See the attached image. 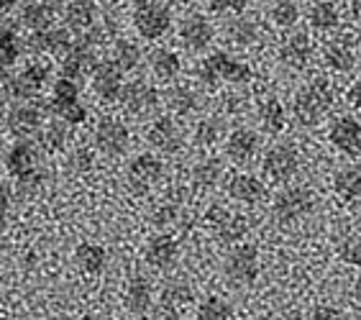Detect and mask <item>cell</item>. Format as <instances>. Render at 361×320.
<instances>
[{"mask_svg":"<svg viewBox=\"0 0 361 320\" xmlns=\"http://www.w3.org/2000/svg\"><path fill=\"white\" fill-rule=\"evenodd\" d=\"M307 23L310 28L320 31V34H331L341 23V11L334 0H315L313 6L307 8Z\"/></svg>","mask_w":361,"mask_h":320,"instance_id":"cell-24","label":"cell"},{"mask_svg":"<svg viewBox=\"0 0 361 320\" xmlns=\"http://www.w3.org/2000/svg\"><path fill=\"white\" fill-rule=\"evenodd\" d=\"M126 307L133 315H144L152 307V285L146 277H133L126 287Z\"/></svg>","mask_w":361,"mask_h":320,"instance_id":"cell-31","label":"cell"},{"mask_svg":"<svg viewBox=\"0 0 361 320\" xmlns=\"http://www.w3.org/2000/svg\"><path fill=\"white\" fill-rule=\"evenodd\" d=\"M228 195L243 205H257L264 200L267 187L264 182H259L254 174H236L228 180Z\"/></svg>","mask_w":361,"mask_h":320,"instance_id":"cell-23","label":"cell"},{"mask_svg":"<svg viewBox=\"0 0 361 320\" xmlns=\"http://www.w3.org/2000/svg\"><path fill=\"white\" fill-rule=\"evenodd\" d=\"M144 257L154 269H169V266H174L177 257H180V246H177V241L169 233H159V236L149 238Z\"/></svg>","mask_w":361,"mask_h":320,"instance_id":"cell-22","label":"cell"},{"mask_svg":"<svg viewBox=\"0 0 361 320\" xmlns=\"http://www.w3.org/2000/svg\"><path fill=\"white\" fill-rule=\"evenodd\" d=\"M75 264L85 271V274H100L108 266V251L100 244H80L75 251Z\"/></svg>","mask_w":361,"mask_h":320,"instance_id":"cell-30","label":"cell"},{"mask_svg":"<svg viewBox=\"0 0 361 320\" xmlns=\"http://www.w3.org/2000/svg\"><path fill=\"white\" fill-rule=\"evenodd\" d=\"M197 320H236V313L223 297H208L197 307Z\"/></svg>","mask_w":361,"mask_h":320,"instance_id":"cell-40","label":"cell"},{"mask_svg":"<svg viewBox=\"0 0 361 320\" xmlns=\"http://www.w3.org/2000/svg\"><path fill=\"white\" fill-rule=\"evenodd\" d=\"M315 208V192L305 185H292L285 187L274 197L271 213L282 226H292V223L302 221L305 216H310Z\"/></svg>","mask_w":361,"mask_h":320,"instance_id":"cell-4","label":"cell"},{"mask_svg":"<svg viewBox=\"0 0 361 320\" xmlns=\"http://www.w3.org/2000/svg\"><path fill=\"white\" fill-rule=\"evenodd\" d=\"M348 8H351V16H354V21L361 23V0H351V3H348Z\"/></svg>","mask_w":361,"mask_h":320,"instance_id":"cell-51","label":"cell"},{"mask_svg":"<svg viewBox=\"0 0 361 320\" xmlns=\"http://www.w3.org/2000/svg\"><path fill=\"white\" fill-rule=\"evenodd\" d=\"M180 3H185V6H195V3H200V0H180Z\"/></svg>","mask_w":361,"mask_h":320,"instance_id":"cell-55","label":"cell"},{"mask_svg":"<svg viewBox=\"0 0 361 320\" xmlns=\"http://www.w3.org/2000/svg\"><path fill=\"white\" fill-rule=\"evenodd\" d=\"M75 39L67 28H44V31H34L31 39H28V47L34 54H51L62 59L64 54H70L72 47H75Z\"/></svg>","mask_w":361,"mask_h":320,"instance_id":"cell-15","label":"cell"},{"mask_svg":"<svg viewBox=\"0 0 361 320\" xmlns=\"http://www.w3.org/2000/svg\"><path fill=\"white\" fill-rule=\"evenodd\" d=\"M39 141H42V149L49 154L54 152H62L64 147H67V141H70V123L62 118L51 121V123H47L42 128V133H39Z\"/></svg>","mask_w":361,"mask_h":320,"instance_id":"cell-33","label":"cell"},{"mask_svg":"<svg viewBox=\"0 0 361 320\" xmlns=\"http://www.w3.org/2000/svg\"><path fill=\"white\" fill-rule=\"evenodd\" d=\"M164 164H161L154 154H139L136 159L128 164V187L133 192H149V190L161 180Z\"/></svg>","mask_w":361,"mask_h":320,"instance_id":"cell-14","label":"cell"},{"mask_svg":"<svg viewBox=\"0 0 361 320\" xmlns=\"http://www.w3.org/2000/svg\"><path fill=\"white\" fill-rule=\"evenodd\" d=\"M336 105V87L323 77H315L295 92L292 113L302 125H315L326 118Z\"/></svg>","mask_w":361,"mask_h":320,"instance_id":"cell-1","label":"cell"},{"mask_svg":"<svg viewBox=\"0 0 361 320\" xmlns=\"http://www.w3.org/2000/svg\"><path fill=\"white\" fill-rule=\"evenodd\" d=\"M177 218H180V208H177V202H161V205H157V210L152 213V223L154 226H159V228L177 223Z\"/></svg>","mask_w":361,"mask_h":320,"instance_id":"cell-46","label":"cell"},{"mask_svg":"<svg viewBox=\"0 0 361 320\" xmlns=\"http://www.w3.org/2000/svg\"><path fill=\"white\" fill-rule=\"evenodd\" d=\"M323 64L328 70L341 72L346 75L356 67V49L354 44L348 42V36H338V39H331L323 49Z\"/></svg>","mask_w":361,"mask_h":320,"instance_id":"cell-20","label":"cell"},{"mask_svg":"<svg viewBox=\"0 0 361 320\" xmlns=\"http://www.w3.org/2000/svg\"><path fill=\"white\" fill-rule=\"evenodd\" d=\"M149 67H152L157 80L172 82L182 72V59H180V54L172 49H154L152 56H149Z\"/></svg>","mask_w":361,"mask_h":320,"instance_id":"cell-28","label":"cell"},{"mask_svg":"<svg viewBox=\"0 0 361 320\" xmlns=\"http://www.w3.org/2000/svg\"><path fill=\"white\" fill-rule=\"evenodd\" d=\"M51 21H54V6L49 0H28L26 6L21 8V23L31 34L51 28Z\"/></svg>","mask_w":361,"mask_h":320,"instance_id":"cell-27","label":"cell"},{"mask_svg":"<svg viewBox=\"0 0 361 320\" xmlns=\"http://www.w3.org/2000/svg\"><path fill=\"white\" fill-rule=\"evenodd\" d=\"M180 44L190 51H202L208 49L213 39H216V26L210 23V18L205 13H188L182 18L180 28Z\"/></svg>","mask_w":361,"mask_h":320,"instance_id":"cell-9","label":"cell"},{"mask_svg":"<svg viewBox=\"0 0 361 320\" xmlns=\"http://www.w3.org/2000/svg\"><path fill=\"white\" fill-rule=\"evenodd\" d=\"M269 18L274 26L292 28L300 21V6L295 0H274L269 8Z\"/></svg>","mask_w":361,"mask_h":320,"instance_id":"cell-38","label":"cell"},{"mask_svg":"<svg viewBox=\"0 0 361 320\" xmlns=\"http://www.w3.org/2000/svg\"><path fill=\"white\" fill-rule=\"evenodd\" d=\"M16 3H18V0H0V6H3V13H11Z\"/></svg>","mask_w":361,"mask_h":320,"instance_id":"cell-52","label":"cell"},{"mask_svg":"<svg viewBox=\"0 0 361 320\" xmlns=\"http://www.w3.org/2000/svg\"><path fill=\"white\" fill-rule=\"evenodd\" d=\"M51 113H54L56 118L67 121L70 125H80L87 121V108H85L80 100H75V103H67V105H54L51 108Z\"/></svg>","mask_w":361,"mask_h":320,"instance_id":"cell-43","label":"cell"},{"mask_svg":"<svg viewBox=\"0 0 361 320\" xmlns=\"http://www.w3.org/2000/svg\"><path fill=\"white\" fill-rule=\"evenodd\" d=\"M315 44L313 39L302 31L285 36V42L279 44V62L290 67V70H305L307 64L313 62Z\"/></svg>","mask_w":361,"mask_h":320,"instance_id":"cell-16","label":"cell"},{"mask_svg":"<svg viewBox=\"0 0 361 320\" xmlns=\"http://www.w3.org/2000/svg\"><path fill=\"white\" fill-rule=\"evenodd\" d=\"M95 18H97V6L92 0H70L67 8H64V21L72 31H90L95 26Z\"/></svg>","mask_w":361,"mask_h":320,"instance_id":"cell-25","label":"cell"},{"mask_svg":"<svg viewBox=\"0 0 361 320\" xmlns=\"http://www.w3.org/2000/svg\"><path fill=\"white\" fill-rule=\"evenodd\" d=\"M259 251L251 244H238L228 251L226 257V264H223V271L231 282H236L238 287H249L257 282L259 277Z\"/></svg>","mask_w":361,"mask_h":320,"instance_id":"cell-6","label":"cell"},{"mask_svg":"<svg viewBox=\"0 0 361 320\" xmlns=\"http://www.w3.org/2000/svg\"><path fill=\"white\" fill-rule=\"evenodd\" d=\"M80 320H116V318H105V315H85Z\"/></svg>","mask_w":361,"mask_h":320,"instance_id":"cell-54","label":"cell"},{"mask_svg":"<svg viewBox=\"0 0 361 320\" xmlns=\"http://www.w3.org/2000/svg\"><path fill=\"white\" fill-rule=\"evenodd\" d=\"M146 139H149V144L161 154H177L185 147V133H182V128L177 125V121L169 118V116H161V118L154 121V123L149 125Z\"/></svg>","mask_w":361,"mask_h":320,"instance_id":"cell-17","label":"cell"},{"mask_svg":"<svg viewBox=\"0 0 361 320\" xmlns=\"http://www.w3.org/2000/svg\"><path fill=\"white\" fill-rule=\"evenodd\" d=\"M223 177V164L218 159H202L195 164L192 182L197 190H213Z\"/></svg>","mask_w":361,"mask_h":320,"instance_id":"cell-35","label":"cell"},{"mask_svg":"<svg viewBox=\"0 0 361 320\" xmlns=\"http://www.w3.org/2000/svg\"><path fill=\"white\" fill-rule=\"evenodd\" d=\"M44 128V113L36 103H16L8 113V131L16 139H31L34 133H42Z\"/></svg>","mask_w":361,"mask_h":320,"instance_id":"cell-12","label":"cell"},{"mask_svg":"<svg viewBox=\"0 0 361 320\" xmlns=\"http://www.w3.org/2000/svg\"><path fill=\"white\" fill-rule=\"evenodd\" d=\"M197 80L208 87H218L221 82H231V85H241L249 82L254 77V70L249 64L241 62V59H233L226 51H213L205 59H200L197 64Z\"/></svg>","mask_w":361,"mask_h":320,"instance_id":"cell-2","label":"cell"},{"mask_svg":"<svg viewBox=\"0 0 361 320\" xmlns=\"http://www.w3.org/2000/svg\"><path fill=\"white\" fill-rule=\"evenodd\" d=\"M313 320H348L346 313L336 305H315Z\"/></svg>","mask_w":361,"mask_h":320,"instance_id":"cell-48","label":"cell"},{"mask_svg":"<svg viewBox=\"0 0 361 320\" xmlns=\"http://www.w3.org/2000/svg\"><path fill=\"white\" fill-rule=\"evenodd\" d=\"M49 75H51V67H49L47 62H42V59L28 62L26 67L18 72V77H21V82L26 85V90H28V95H31V98L42 92V87L47 85Z\"/></svg>","mask_w":361,"mask_h":320,"instance_id":"cell-34","label":"cell"},{"mask_svg":"<svg viewBox=\"0 0 361 320\" xmlns=\"http://www.w3.org/2000/svg\"><path fill=\"white\" fill-rule=\"evenodd\" d=\"M80 100V85L70 77H59L51 87V103L49 108H54V105H67V103H75Z\"/></svg>","mask_w":361,"mask_h":320,"instance_id":"cell-41","label":"cell"},{"mask_svg":"<svg viewBox=\"0 0 361 320\" xmlns=\"http://www.w3.org/2000/svg\"><path fill=\"white\" fill-rule=\"evenodd\" d=\"M23 42L18 31L13 26H6L3 23V34H0V56H3V67H13L18 59H21Z\"/></svg>","mask_w":361,"mask_h":320,"instance_id":"cell-37","label":"cell"},{"mask_svg":"<svg viewBox=\"0 0 361 320\" xmlns=\"http://www.w3.org/2000/svg\"><path fill=\"white\" fill-rule=\"evenodd\" d=\"M92 80V90L100 100L105 103H113V100H121L123 95V72L113 59H105V62H97L95 72L90 75Z\"/></svg>","mask_w":361,"mask_h":320,"instance_id":"cell-11","label":"cell"},{"mask_svg":"<svg viewBox=\"0 0 361 320\" xmlns=\"http://www.w3.org/2000/svg\"><path fill=\"white\" fill-rule=\"evenodd\" d=\"M259 152V136L251 128H236L226 139V154L233 164H249Z\"/></svg>","mask_w":361,"mask_h":320,"instance_id":"cell-21","label":"cell"},{"mask_svg":"<svg viewBox=\"0 0 361 320\" xmlns=\"http://www.w3.org/2000/svg\"><path fill=\"white\" fill-rule=\"evenodd\" d=\"M62 77H70V80H75V82H80L82 77L92 75L97 67V59H95V51H92V47H87V44H82L80 39H77V44L72 47L70 54L62 56Z\"/></svg>","mask_w":361,"mask_h":320,"instance_id":"cell-19","label":"cell"},{"mask_svg":"<svg viewBox=\"0 0 361 320\" xmlns=\"http://www.w3.org/2000/svg\"><path fill=\"white\" fill-rule=\"evenodd\" d=\"M354 297L359 300V305H361V277L354 282Z\"/></svg>","mask_w":361,"mask_h":320,"instance_id":"cell-53","label":"cell"},{"mask_svg":"<svg viewBox=\"0 0 361 320\" xmlns=\"http://www.w3.org/2000/svg\"><path fill=\"white\" fill-rule=\"evenodd\" d=\"M208 6L218 16H243L249 0H208Z\"/></svg>","mask_w":361,"mask_h":320,"instance_id":"cell-47","label":"cell"},{"mask_svg":"<svg viewBox=\"0 0 361 320\" xmlns=\"http://www.w3.org/2000/svg\"><path fill=\"white\" fill-rule=\"evenodd\" d=\"M133 28L146 42H159L172 28V11L164 3H152V6L133 8Z\"/></svg>","mask_w":361,"mask_h":320,"instance_id":"cell-5","label":"cell"},{"mask_svg":"<svg viewBox=\"0 0 361 320\" xmlns=\"http://www.w3.org/2000/svg\"><path fill=\"white\" fill-rule=\"evenodd\" d=\"M223 136V123L218 118H202L195 125V141L200 147H213Z\"/></svg>","mask_w":361,"mask_h":320,"instance_id":"cell-42","label":"cell"},{"mask_svg":"<svg viewBox=\"0 0 361 320\" xmlns=\"http://www.w3.org/2000/svg\"><path fill=\"white\" fill-rule=\"evenodd\" d=\"M111 59L121 67V72H133L141 64V49L139 44L128 42V39H121V42L113 44Z\"/></svg>","mask_w":361,"mask_h":320,"instance_id":"cell-36","label":"cell"},{"mask_svg":"<svg viewBox=\"0 0 361 320\" xmlns=\"http://www.w3.org/2000/svg\"><path fill=\"white\" fill-rule=\"evenodd\" d=\"M6 167L8 174L18 182V187H39L44 182V174L39 172V152L28 139L16 141L13 147L8 149Z\"/></svg>","mask_w":361,"mask_h":320,"instance_id":"cell-3","label":"cell"},{"mask_svg":"<svg viewBox=\"0 0 361 320\" xmlns=\"http://www.w3.org/2000/svg\"><path fill=\"white\" fill-rule=\"evenodd\" d=\"M348 103L354 105L356 111H361V77H356L354 85L348 87Z\"/></svg>","mask_w":361,"mask_h":320,"instance_id":"cell-50","label":"cell"},{"mask_svg":"<svg viewBox=\"0 0 361 320\" xmlns=\"http://www.w3.org/2000/svg\"><path fill=\"white\" fill-rule=\"evenodd\" d=\"M338 257L351 266H361V233L343 238V244L338 246Z\"/></svg>","mask_w":361,"mask_h":320,"instance_id":"cell-45","label":"cell"},{"mask_svg":"<svg viewBox=\"0 0 361 320\" xmlns=\"http://www.w3.org/2000/svg\"><path fill=\"white\" fill-rule=\"evenodd\" d=\"M92 141H95L97 152H103L105 156H121L131 144V131L123 121L105 116V118L97 121L95 131H92Z\"/></svg>","mask_w":361,"mask_h":320,"instance_id":"cell-7","label":"cell"},{"mask_svg":"<svg viewBox=\"0 0 361 320\" xmlns=\"http://www.w3.org/2000/svg\"><path fill=\"white\" fill-rule=\"evenodd\" d=\"M190 300H192V293H190L182 282H174L172 287L164 290V307H167L169 313H172V310H180L182 305H188Z\"/></svg>","mask_w":361,"mask_h":320,"instance_id":"cell-44","label":"cell"},{"mask_svg":"<svg viewBox=\"0 0 361 320\" xmlns=\"http://www.w3.org/2000/svg\"><path fill=\"white\" fill-rule=\"evenodd\" d=\"M164 100H167V108L174 116H190V113L197 111V92L185 82L169 85V90L164 92Z\"/></svg>","mask_w":361,"mask_h":320,"instance_id":"cell-29","label":"cell"},{"mask_svg":"<svg viewBox=\"0 0 361 320\" xmlns=\"http://www.w3.org/2000/svg\"><path fill=\"white\" fill-rule=\"evenodd\" d=\"M70 167L75 169V172H90L92 169V154L87 152V149H77V152L72 154Z\"/></svg>","mask_w":361,"mask_h":320,"instance_id":"cell-49","label":"cell"},{"mask_svg":"<svg viewBox=\"0 0 361 320\" xmlns=\"http://www.w3.org/2000/svg\"><path fill=\"white\" fill-rule=\"evenodd\" d=\"M208 226L213 228L218 241L223 244H238L246 238L249 233V221L238 213H231V210L221 208V205H213L208 210Z\"/></svg>","mask_w":361,"mask_h":320,"instance_id":"cell-10","label":"cell"},{"mask_svg":"<svg viewBox=\"0 0 361 320\" xmlns=\"http://www.w3.org/2000/svg\"><path fill=\"white\" fill-rule=\"evenodd\" d=\"M121 103H123L126 111L133 113V116H149V113L157 111V105H159V90H157L152 82H146V80H131V82L123 87Z\"/></svg>","mask_w":361,"mask_h":320,"instance_id":"cell-13","label":"cell"},{"mask_svg":"<svg viewBox=\"0 0 361 320\" xmlns=\"http://www.w3.org/2000/svg\"><path fill=\"white\" fill-rule=\"evenodd\" d=\"M334 190L336 195L343 200H359L361 197V167L359 164H348V167L338 169L334 177Z\"/></svg>","mask_w":361,"mask_h":320,"instance_id":"cell-32","label":"cell"},{"mask_svg":"<svg viewBox=\"0 0 361 320\" xmlns=\"http://www.w3.org/2000/svg\"><path fill=\"white\" fill-rule=\"evenodd\" d=\"M257 118H259V125H262V131H267L269 136L279 133L287 125V113H285V105H282V100L274 98V95L264 98L262 103H259Z\"/></svg>","mask_w":361,"mask_h":320,"instance_id":"cell-26","label":"cell"},{"mask_svg":"<svg viewBox=\"0 0 361 320\" xmlns=\"http://www.w3.org/2000/svg\"><path fill=\"white\" fill-rule=\"evenodd\" d=\"M257 36H259V28L251 18L236 16V18L228 23V39L233 44H238V47H251V44L257 42Z\"/></svg>","mask_w":361,"mask_h":320,"instance_id":"cell-39","label":"cell"},{"mask_svg":"<svg viewBox=\"0 0 361 320\" xmlns=\"http://www.w3.org/2000/svg\"><path fill=\"white\" fill-rule=\"evenodd\" d=\"M328 139L338 149L341 154L346 156H356L361 152V123L354 116H341L331 123V131H328Z\"/></svg>","mask_w":361,"mask_h":320,"instance_id":"cell-18","label":"cell"},{"mask_svg":"<svg viewBox=\"0 0 361 320\" xmlns=\"http://www.w3.org/2000/svg\"><path fill=\"white\" fill-rule=\"evenodd\" d=\"M300 167V154L292 144H274L267 149L264 159H262V169L271 182H287L295 177Z\"/></svg>","mask_w":361,"mask_h":320,"instance_id":"cell-8","label":"cell"}]
</instances>
